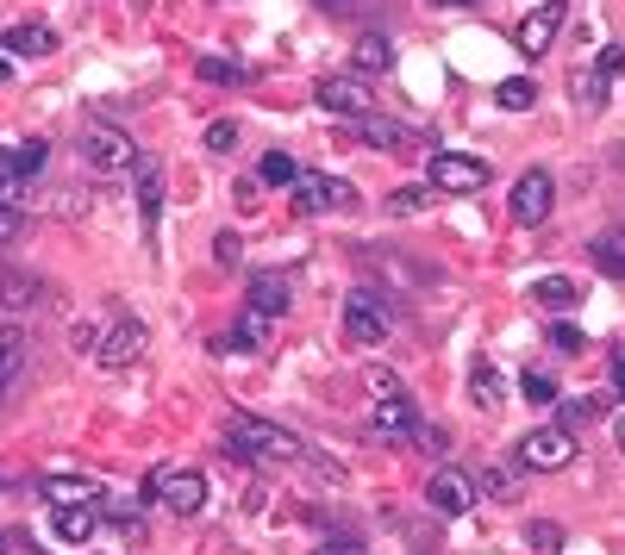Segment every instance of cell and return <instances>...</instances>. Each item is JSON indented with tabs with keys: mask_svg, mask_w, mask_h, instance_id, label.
<instances>
[{
	"mask_svg": "<svg viewBox=\"0 0 625 555\" xmlns=\"http://www.w3.org/2000/svg\"><path fill=\"white\" fill-rule=\"evenodd\" d=\"M226 443H232V456L263 462V468H294V462H307V449L270 419H232L226 424Z\"/></svg>",
	"mask_w": 625,
	"mask_h": 555,
	"instance_id": "1",
	"label": "cell"
},
{
	"mask_svg": "<svg viewBox=\"0 0 625 555\" xmlns=\"http://www.w3.org/2000/svg\"><path fill=\"white\" fill-rule=\"evenodd\" d=\"M351 200H357V193H351V181H338V175H319V169H300V175H294V188H288L294 219H312V212L351 207Z\"/></svg>",
	"mask_w": 625,
	"mask_h": 555,
	"instance_id": "2",
	"label": "cell"
},
{
	"mask_svg": "<svg viewBox=\"0 0 625 555\" xmlns=\"http://www.w3.org/2000/svg\"><path fill=\"white\" fill-rule=\"evenodd\" d=\"M426 181H431L438 193H475V188H489L494 175H489V163H482V156H463V151H431Z\"/></svg>",
	"mask_w": 625,
	"mask_h": 555,
	"instance_id": "3",
	"label": "cell"
},
{
	"mask_svg": "<svg viewBox=\"0 0 625 555\" xmlns=\"http://www.w3.org/2000/svg\"><path fill=\"white\" fill-rule=\"evenodd\" d=\"M81 163L100 169V175H119V169H138V151L119 125H88V132H81Z\"/></svg>",
	"mask_w": 625,
	"mask_h": 555,
	"instance_id": "4",
	"label": "cell"
},
{
	"mask_svg": "<svg viewBox=\"0 0 625 555\" xmlns=\"http://www.w3.org/2000/svg\"><path fill=\"white\" fill-rule=\"evenodd\" d=\"M344 337H351V344H388L394 337V319H388V307H382V300H370V293H351V300H344Z\"/></svg>",
	"mask_w": 625,
	"mask_h": 555,
	"instance_id": "5",
	"label": "cell"
},
{
	"mask_svg": "<svg viewBox=\"0 0 625 555\" xmlns=\"http://www.w3.org/2000/svg\"><path fill=\"white\" fill-rule=\"evenodd\" d=\"M519 462L526 468H538V475H557V468H569L575 462V437L569 431H526V443H519Z\"/></svg>",
	"mask_w": 625,
	"mask_h": 555,
	"instance_id": "6",
	"label": "cell"
},
{
	"mask_svg": "<svg viewBox=\"0 0 625 555\" xmlns=\"http://www.w3.org/2000/svg\"><path fill=\"white\" fill-rule=\"evenodd\" d=\"M557 32H563V7H557V0H545V7H531L526 20H519L513 44H519V57H545L550 44H557Z\"/></svg>",
	"mask_w": 625,
	"mask_h": 555,
	"instance_id": "7",
	"label": "cell"
},
{
	"mask_svg": "<svg viewBox=\"0 0 625 555\" xmlns=\"http://www.w3.org/2000/svg\"><path fill=\"white\" fill-rule=\"evenodd\" d=\"M138 356H144V325H138V319H113L107 337H100V349H95V363L119 375V368H132Z\"/></svg>",
	"mask_w": 625,
	"mask_h": 555,
	"instance_id": "8",
	"label": "cell"
},
{
	"mask_svg": "<svg viewBox=\"0 0 625 555\" xmlns=\"http://www.w3.org/2000/svg\"><path fill=\"white\" fill-rule=\"evenodd\" d=\"M550 200H557V188H550L545 169H526L519 181H513V219H519V225H538V219H550Z\"/></svg>",
	"mask_w": 625,
	"mask_h": 555,
	"instance_id": "9",
	"label": "cell"
},
{
	"mask_svg": "<svg viewBox=\"0 0 625 555\" xmlns=\"http://www.w3.org/2000/svg\"><path fill=\"white\" fill-rule=\"evenodd\" d=\"M426 499H431V512L457 518V512H469V499H475V487H469V475L457 468V462H445V468H438V475L426 480Z\"/></svg>",
	"mask_w": 625,
	"mask_h": 555,
	"instance_id": "10",
	"label": "cell"
},
{
	"mask_svg": "<svg viewBox=\"0 0 625 555\" xmlns=\"http://www.w3.org/2000/svg\"><path fill=\"white\" fill-rule=\"evenodd\" d=\"M163 506L176 518H195L200 506H207V475L200 468H169V480H163Z\"/></svg>",
	"mask_w": 625,
	"mask_h": 555,
	"instance_id": "11",
	"label": "cell"
},
{
	"mask_svg": "<svg viewBox=\"0 0 625 555\" xmlns=\"http://www.w3.org/2000/svg\"><path fill=\"white\" fill-rule=\"evenodd\" d=\"M312 95H319V107H326V113H344V119L370 113V88H363V81L326 76V81H319V88H312Z\"/></svg>",
	"mask_w": 625,
	"mask_h": 555,
	"instance_id": "12",
	"label": "cell"
},
{
	"mask_svg": "<svg viewBox=\"0 0 625 555\" xmlns=\"http://www.w3.org/2000/svg\"><path fill=\"white\" fill-rule=\"evenodd\" d=\"M619 63H625L619 51H601V57H594L582 76H575V100H582L588 113H594V107H606V81L619 76Z\"/></svg>",
	"mask_w": 625,
	"mask_h": 555,
	"instance_id": "13",
	"label": "cell"
},
{
	"mask_svg": "<svg viewBox=\"0 0 625 555\" xmlns=\"http://www.w3.org/2000/svg\"><path fill=\"white\" fill-rule=\"evenodd\" d=\"M375 431L394 443H413V431H419V412H413L407 393H394V400H375Z\"/></svg>",
	"mask_w": 625,
	"mask_h": 555,
	"instance_id": "14",
	"label": "cell"
},
{
	"mask_svg": "<svg viewBox=\"0 0 625 555\" xmlns=\"http://www.w3.org/2000/svg\"><path fill=\"white\" fill-rule=\"evenodd\" d=\"M51 536H57L63 550H81L95 536V506H57L51 512Z\"/></svg>",
	"mask_w": 625,
	"mask_h": 555,
	"instance_id": "15",
	"label": "cell"
},
{
	"mask_svg": "<svg viewBox=\"0 0 625 555\" xmlns=\"http://www.w3.org/2000/svg\"><path fill=\"white\" fill-rule=\"evenodd\" d=\"M270 337H275V312H256V307H244V319L232 325L226 349H270Z\"/></svg>",
	"mask_w": 625,
	"mask_h": 555,
	"instance_id": "16",
	"label": "cell"
},
{
	"mask_svg": "<svg viewBox=\"0 0 625 555\" xmlns=\"http://www.w3.org/2000/svg\"><path fill=\"white\" fill-rule=\"evenodd\" d=\"M531 293H538V307H545V312H575L588 288L575 281V275H545V281H538Z\"/></svg>",
	"mask_w": 625,
	"mask_h": 555,
	"instance_id": "17",
	"label": "cell"
},
{
	"mask_svg": "<svg viewBox=\"0 0 625 555\" xmlns=\"http://www.w3.org/2000/svg\"><path fill=\"white\" fill-rule=\"evenodd\" d=\"M44 499H51V506H95L100 480H88V475H51V480H44Z\"/></svg>",
	"mask_w": 625,
	"mask_h": 555,
	"instance_id": "18",
	"label": "cell"
},
{
	"mask_svg": "<svg viewBox=\"0 0 625 555\" xmlns=\"http://www.w3.org/2000/svg\"><path fill=\"white\" fill-rule=\"evenodd\" d=\"M7 51H13V57H51V51H57V32H44L39 20H25V25L7 32Z\"/></svg>",
	"mask_w": 625,
	"mask_h": 555,
	"instance_id": "19",
	"label": "cell"
},
{
	"mask_svg": "<svg viewBox=\"0 0 625 555\" xmlns=\"http://www.w3.org/2000/svg\"><path fill=\"white\" fill-rule=\"evenodd\" d=\"M288 275H256L251 281V307L256 312H275V319H282V312H288Z\"/></svg>",
	"mask_w": 625,
	"mask_h": 555,
	"instance_id": "20",
	"label": "cell"
},
{
	"mask_svg": "<svg viewBox=\"0 0 625 555\" xmlns=\"http://www.w3.org/2000/svg\"><path fill=\"white\" fill-rule=\"evenodd\" d=\"M469 400L482 412H501V375H494V363H469Z\"/></svg>",
	"mask_w": 625,
	"mask_h": 555,
	"instance_id": "21",
	"label": "cell"
},
{
	"mask_svg": "<svg viewBox=\"0 0 625 555\" xmlns=\"http://www.w3.org/2000/svg\"><path fill=\"white\" fill-rule=\"evenodd\" d=\"M357 69H363V76H382V69H388L394 63V44L382 38V32H363V38H357Z\"/></svg>",
	"mask_w": 625,
	"mask_h": 555,
	"instance_id": "22",
	"label": "cell"
},
{
	"mask_svg": "<svg viewBox=\"0 0 625 555\" xmlns=\"http://www.w3.org/2000/svg\"><path fill=\"white\" fill-rule=\"evenodd\" d=\"M363 144H375V151H407L413 132L407 125H394V119H370V125H363Z\"/></svg>",
	"mask_w": 625,
	"mask_h": 555,
	"instance_id": "23",
	"label": "cell"
},
{
	"mask_svg": "<svg viewBox=\"0 0 625 555\" xmlns=\"http://www.w3.org/2000/svg\"><path fill=\"white\" fill-rule=\"evenodd\" d=\"M563 524H557V518H531V524H526V550H538V555H557V550H563Z\"/></svg>",
	"mask_w": 625,
	"mask_h": 555,
	"instance_id": "24",
	"label": "cell"
},
{
	"mask_svg": "<svg viewBox=\"0 0 625 555\" xmlns=\"http://www.w3.org/2000/svg\"><path fill=\"white\" fill-rule=\"evenodd\" d=\"M138 207H144V219H156V207H163V169L156 163H138Z\"/></svg>",
	"mask_w": 625,
	"mask_h": 555,
	"instance_id": "25",
	"label": "cell"
},
{
	"mask_svg": "<svg viewBox=\"0 0 625 555\" xmlns=\"http://www.w3.org/2000/svg\"><path fill=\"white\" fill-rule=\"evenodd\" d=\"M501 107H507V113H531V107H538V88H531L526 76H507L501 81Z\"/></svg>",
	"mask_w": 625,
	"mask_h": 555,
	"instance_id": "26",
	"label": "cell"
},
{
	"mask_svg": "<svg viewBox=\"0 0 625 555\" xmlns=\"http://www.w3.org/2000/svg\"><path fill=\"white\" fill-rule=\"evenodd\" d=\"M294 175H300V169H294L288 151H270L263 163H256V181H275V188H294Z\"/></svg>",
	"mask_w": 625,
	"mask_h": 555,
	"instance_id": "27",
	"label": "cell"
},
{
	"mask_svg": "<svg viewBox=\"0 0 625 555\" xmlns=\"http://www.w3.org/2000/svg\"><path fill=\"white\" fill-rule=\"evenodd\" d=\"M594 263H601L606 275H625V231H606V237H594Z\"/></svg>",
	"mask_w": 625,
	"mask_h": 555,
	"instance_id": "28",
	"label": "cell"
},
{
	"mask_svg": "<svg viewBox=\"0 0 625 555\" xmlns=\"http://www.w3.org/2000/svg\"><path fill=\"white\" fill-rule=\"evenodd\" d=\"M20 363H25V331L20 325H0V368L20 381Z\"/></svg>",
	"mask_w": 625,
	"mask_h": 555,
	"instance_id": "29",
	"label": "cell"
},
{
	"mask_svg": "<svg viewBox=\"0 0 625 555\" xmlns=\"http://www.w3.org/2000/svg\"><path fill=\"white\" fill-rule=\"evenodd\" d=\"M39 281H32V275H0V300H7V307H32V300H39Z\"/></svg>",
	"mask_w": 625,
	"mask_h": 555,
	"instance_id": "30",
	"label": "cell"
},
{
	"mask_svg": "<svg viewBox=\"0 0 625 555\" xmlns=\"http://www.w3.org/2000/svg\"><path fill=\"white\" fill-rule=\"evenodd\" d=\"M482 487H489L494 499H519V468H513V462H494L489 475H482Z\"/></svg>",
	"mask_w": 625,
	"mask_h": 555,
	"instance_id": "31",
	"label": "cell"
},
{
	"mask_svg": "<svg viewBox=\"0 0 625 555\" xmlns=\"http://www.w3.org/2000/svg\"><path fill=\"white\" fill-rule=\"evenodd\" d=\"M200 81H213V88H238V63H226V57H200V69H195Z\"/></svg>",
	"mask_w": 625,
	"mask_h": 555,
	"instance_id": "32",
	"label": "cell"
},
{
	"mask_svg": "<svg viewBox=\"0 0 625 555\" xmlns=\"http://www.w3.org/2000/svg\"><path fill=\"white\" fill-rule=\"evenodd\" d=\"M519 381H526V400L531 406H557V400H563V387L550 381V375H538V368H531V375H519Z\"/></svg>",
	"mask_w": 625,
	"mask_h": 555,
	"instance_id": "33",
	"label": "cell"
},
{
	"mask_svg": "<svg viewBox=\"0 0 625 555\" xmlns=\"http://www.w3.org/2000/svg\"><path fill=\"white\" fill-rule=\"evenodd\" d=\"M363 387H370L375 400H394V393H401V375H394V368H382V363H375V368H363Z\"/></svg>",
	"mask_w": 625,
	"mask_h": 555,
	"instance_id": "34",
	"label": "cell"
},
{
	"mask_svg": "<svg viewBox=\"0 0 625 555\" xmlns=\"http://www.w3.org/2000/svg\"><path fill=\"white\" fill-rule=\"evenodd\" d=\"M388 212H394V219H413V212H426V188H394V193H388Z\"/></svg>",
	"mask_w": 625,
	"mask_h": 555,
	"instance_id": "35",
	"label": "cell"
},
{
	"mask_svg": "<svg viewBox=\"0 0 625 555\" xmlns=\"http://www.w3.org/2000/svg\"><path fill=\"white\" fill-rule=\"evenodd\" d=\"M207 151H238V119H213V125H207Z\"/></svg>",
	"mask_w": 625,
	"mask_h": 555,
	"instance_id": "36",
	"label": "cell"
},
{
	"mask_svg": "<svg viewBox=\"0 0 625 555\" xmlns=\"http://www.w3.org/2000/svg\"><path fill=\"white\" fill-rule=\"evenodd\" d=\"M413 443H419V449H431V456H445V449H450V431H445V424H419V431H413Z\"/></svg>",
	"mask_w": 625,
	"mask_h": 555,
	"instance_id": "37",
	"label": "cell"
},
{
	"mask_svg": "<svg viewBox=\"0 0 625 555\" xmlns=\"http://www.w3.org/2000/svg\"><path fill=\"white\" fill-rule=\"evenodd\" d=\"M100 337H107V325H95V319H81V325H76V349H81V356H95Z\"/></svg>",
	"mask_w": 625,
	"mask_h": 555,
	"instance_id": "38",
	"label": "cell"
},
{
	"mask_svg": "<svg viewBox=\"0 0 625 555\" xmlns=\"http://www.w3.org/2000/svg\"><path fill=\"white\" fill-rule=\"evenodd\" d=\"M550 337H557V349H563V356H582V331H575V325H550Z\"/></svg>",
	"mask_w": 625,
	"mask_h": 555,
	"instance_id": "39",
	"label": "cell"
},
{
	"mask_svg": "<svg viewBox=\"0 0 625 555\" xmlns=\"http://www.w3.org/2000/svg\"><path fill=\"white\" fill-rule=\"evenodd\" d=\"M25 231V219H20V207H0V244H13Z\"/></svg>",
	"mask_w": 625,
	"mask_h": 555,
	"instance_id": "40",
	"label": "cell"
},
{
	"mask_svg": "<svg viewBox=\"0 0 625 555\" xmlns=\"http://www.w3.org/2000/svg\"><path fill=\"white\" fill-rule=\"evenodd\" d=\"M232 200H238L244 212H256V200H263V181H238V188H232Z\"/></svg>",
	"mask_w": 625,
	"mask_h": 555,
	"instance_id": "41",
	"label": "cell"
},
{
	"mask_svg": "<svg viewBox=\"0 0 625 555\" xmlns=\"http://www.w3.org/2000/svg\"><path fill=\"white\" fill-rule=\"evenodd\" d=\"M163 480H169V468H151V475H144V487H138V493H144V506H151V499H163Z\"/></svg>",
	"mask_w": 625,
	"mask_h": 555,
	"instance_id": "42",
	"label": "cell"
},
{
	"mask_svg": "<svg viewBox=\"0 0 625 555\" xmlns=\"http://www.w3.org/2000/svg\"><path fill=\"white\" fill-rule=\"evenodd\" d=\"M312 555H363V543H357V536H338V543H326V550H312Z\"/></svg>",
	"mask_w": 625,
	"mask_h": 555,
	"instance_id": "43",
	"label": "cell"
},
{
	"mask_svg": "<svg viewBox=\"0 0 625 555\" xmlns=\"http://www.w3.org/2000/svg\"><path fill=\"white\" fill-rule=\"evenodd\" d=\"M606 363H613V387L625 393V344H613V349H606Z\"/></svg>",
	"mask_w": 625,
	"mask_h": 555,
	"instance_id": "44",
	"label": "cell"
},
{
	"mask_svg": "<svg viewBox=\"0 0 625 555\" xmlns=\"http://www.w3.org/2000/svg\"><path fill=\"white\" fill-rule=\"evenodd\" d=\"M113 531L119 536H138V512H113Z\"/></svg>",
	"mask_w": 625,
	"mask_h": 555,
	"instance_id": "45",
	"label": "cell"
},
{
	"mask_svg": "<svg viewBox=\"0 0 625 555\" xmlns=\"http://www.w3.org/2000/svg\"><path fill=\"white\" fill-rule=\"evenodd\" d=\"M613 443H619V449H625V406H619V412H613Z\"/></svg>",
	"mask_w": 625,
	"mask_h": 555,
	"instance_id": "46",
	"label": "cell"
},
{
	"mask_svg": "<svg viewBox=\"0 0 625 555\" xmlns=\"http://www.w3.org/2000/svg\"><path fill=\"white\" fill-rule=\"evenodd\" d=\"M0 81H13V57H0Z\"/></svg>",
	"mask_w": 625,
	"mask_h": 555,
	"instance_id": "47",
	"label": "cell"
},
{
	"mask_svg": "<svg viewBox=\"0 0 625 555\" xmlns=\"http://www.w3.org/2000/svg\"><path fill=\"white\" fill-rule=\"evenodd\" d=\"M0 555H13V531H0Z\"/></svg>",
	"mask_w": 625,
	"mask_h": 555,
	"instance_id": "48",
	"label": "cell"
},
{
	"mask_svg": "<svg viewBox=\"0 0 625 555\" xmlns=\"http://www.w3.org/2000/svg\"><path fill=\"white\" fill-rule=\"evenodd\" d=\"M7 387H13V375H7V368H0V400H7Z\"/></svg>",
	"mask_w": 625,
	"mask_h": 555,
	"instance_id": "49",
	"label": "cell"
},
{
	"mask_svg": "<svg viewBox=\"0 0 625 555\" xmlns=\"http://www.w3.org/2000/svg\"><path fill=\"white\" fill-rule=\"evenodd\" d=\"M438 7H463V0H438Z\"/></svg>",
	"mask_w": 625,
	"mask_h": 555,
	"instance_id": "50",
	"label": "cell"
}]
</instances>
